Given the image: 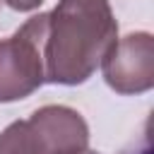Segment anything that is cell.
Listing matches in <instances>:
<instances>
[{
    "mask_svg": "<svg viewBox=\"0 0 154 154\" xmlns=\"http://www.w3.org/2000/svg\"><path fill=\"white\" fill-rule=\"evenodd\" d=\"M79 154H101V152H91V149H84V152H79Z\"/></svg>",
    "mask_w": 154,
    "mask_h": 154,
    "instance_id": "8",
    "label": "cell"
},
{
    "mask_svg": "<svg viewBox=\"0 0 154 154\" xmlns=\"http://www.w3.org/2000/svg\"><path fill=\"white\" fill-rule=\"evenodd\" d=\"M46 14H34L0 41V103L19 101L46 82Z\"/></svg>",
    "mask_w": 154,
    "mask_h": 154,
    "instance_id": "2",
    "label": "cell"
},
{
    "mask_svg": "<svg viewBox=\"0 0 154 154\" xmlns=\"http://www.w3.org/2000/svg\"><path fill=\"white\" fill-rule=\"evenodd\" d=\"M130 154H152V149H149V137H144V140H142V144H140V147H135Z\"/></svg>",
    "mask_w": 154,
    "mask_h": 154,
    "instance_id": "7",
    "label": "cell"
},
{
    "mask_svg": "<svg viewBox=\"0 0 154 154\" xmlns=\"http://www.w3.org/2000/svg\"><path fill=\"white\" fill-rule=\"evenodd\" d=\"M12 10H19V12H29V10H36L43 0H5Z\"/></svg>",
    "mask_w": 154,
    "mask_h": 154,
    "instance_id": "6",
    "label": "cell"
},
{
    "mask_svg": "<svg viewBox=\"0 0 154 154\" xmlns=\"http://www.w3.org/2000/svg\"><path fill=\"white\" fill-rule=\"evenodd\" d=\"M0 154H34L24 120H14L0 132Z\"/></svg>",
    "mask_w": 154,
    "mask_h": 154,
    "instance_id": "5",
    "label": "cell"
},
{
    "mask_svg": "<svg viewBox=\"0 0 154 154\" xmlns=\"http://www.w3.org/2000/svg\"><path fill=\"white\" fill-rule=\"evenodd\" d=\"M46 17V82L65 87L87 82L118 41L108 0H60Z\"/></svg>",
    "mask_w": 154,
    "mask_h": 154,
    "instance_id": "1",
    "label": "cell"
},
{
    "mask_svg": "<svg viewBox=\"0 0 154 154\" xmlns=\"http://www.w3.org/2000/svg\"><path fill=\"white\" fill-rule=\"evenodd\" d=\"M106 84L118 94H142L154 84V38L147 31L118 38L101 60Z\"/></svg>",
    "mask_w": 154,
    "mask_h": 154,
    "instance_id": "3",
    "label": "cell"
},
{
    "mask_svg": "<svg viewBox=\"0 0 154 154\" xmlns=\"http://www.w3.org/2000/svg\"><path fill=\"white\" fill-rule=\"evenodd\" d=\"M24 125L34 154H79L89 144L87 120L70 106H41Z\"/></svg>",
    "mask_w": 154,
    "mask_h": 154,
    "instance_id": "4",
    "label": "cell"
}]
</instances>
